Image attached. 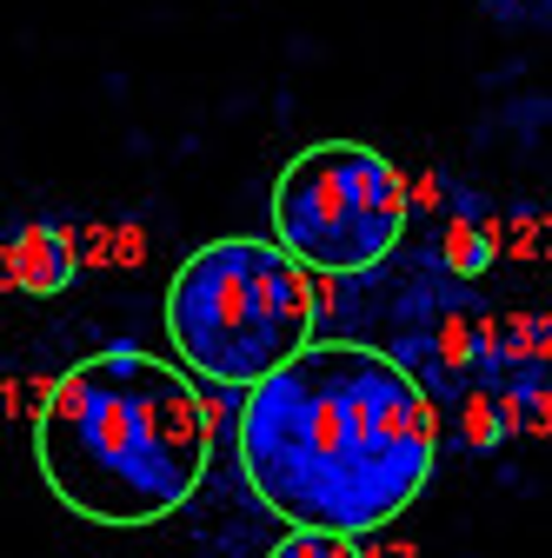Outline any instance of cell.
Returning a JSON list of instances; mask_svg holds the SVG:
<instances>
[{
	"mask_svg": "<svg viewBox=\"0 0 552 558\" xmlns=\"http://www.w3.org/2000/svg\"><path fill=\"white\" fill-rule=\"evenodd\" d=\"M240 392V472L287 525L360 538L427 493L440 412L420 379L373 345L307 339Z\"/></svg>",
	"mask_w": 552,
	"mask_h": 558,
	"instance_id": "6da1fadb",
	"label": "cell"
},
{
	"mask_svg": "<svg viewBox=\"0 0 552 558\" xmlns=\"http://www.w3.org/2000/svg\"><path fill=\"white\" fill-rule=\"evenodd\" d=\"M34 459L67 512L94 525H154L200 493L214 418L180 366L113 345L53 379Z\"/></svg>",
	"mask_w": 552,
	"mask_h": 558,
	"instance_id": "7a4b0ae2",
	"label": "cell"
},
{
	"mask_svg": "<svg viewBox=\"0 0 552 558\" xmlns=\"http://www.w3.org/2000/svg\"><path fill=\"white\" fill-rule=\"evenodd\" d=\"M313 272L280 240H214L167 287L173 353L214 386H253L313 339Z\"/></svg>",
	"mask_w": 552,
	"mask_h": 558,
	"instance_id": "3957f363",
	"label": "cell"
},
{
	"mask_svg": "<svg viewBox=\"0 0 552 558\" xmlns=\"http://www.w3.org/2000/svg\"><path fill=\"white\" fill-rule=\"evenodd\" d=\"M406 180L380 147L320 140L273 186V240L307 272H367L406 233Z\"/></svg>",
	"mask_w": 552,
	"mask_h": 558,
	"instance_id": "277c9868",
	"label": "cell"
},
{
	"mask_svg": "<svg viewBox=\"0 0 552 558\" xmlns=\"http://www.w3.org/2000/svg\"><path fill=\"white\" fill-rule=\"evenodd\" d=\"M0 272H8V287H21V293H34V300H53L60 287H74V272H81L74 233H60V227H47V220L21 227L8 246H0Z\"/></svg>",
	"mask_w": 552,
	"mask_h": 558,
	"instance_id": "5b68a950",
	"label": "cell"
},
{
	"mask_svg": "<svg viewBox=\"0 0 552 558\" xmlns=\"http://www.w3.org/2000/svg\"><path fill=\"white\" fill-rule=\"evenodd\" d=\"M266 558H360V545L347 532H313V525H293Z\"/></svg>",
	"mask_w": 552,
	"mask_h": 558,
	"instance_id": "8992f818",
	"label": "cell"
},
{
	"mask_svg": "<svg viewBox=\"0 0 552 558\" xmlns=\"http://www.w3.org/2000/svg\"><path fill=\"white\" fill-rule=\"evenodd\" d=\"M446 266H453L459 279L487 272V266H493V233H487V227H472V220H459V227L446 233Z\"/></svg>",
	"mask_w": 552,
	"mask_h": 558,
	"instance_id": "52a82bcc",
	"label": "cell"
},
{
	"mask_svg": "<svg viewBox=\"0 0 552 558\" xmlns=\"http://www.w3.org/2000/svg\"><path fill=\"white\" fill-rule=\"evenodd\" d=\"M487 14H500V21H526L532 14V0H479Z\"/></svg>",
	"mask_w": 552,
	"mask_h": 558,
	"instance_id": "ba28073f",
	"label": "cell"
}]
</instances>
